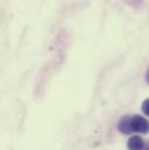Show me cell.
Wrapping results in <instances>:
<instances>
[{"label": "cell", "instance_id": "obj_1", "mask_svg": "<svg viewBox=\"0 0 149 150\" xmlns=\"http://www.w3.org/2000/svg\"><path fill=\"white\" fill-rule=\"evenodd\" d=\"M131 123H132L133 130L136 133L147 134L149 132V121L141 115H133Z\"/></svg>", "mask_w": 149, "mask_h": 150}, {"label": "cell", "instance_id": "obj_2", "mask_svg": "<svg viewBox=\"0 0 149 150\" xmlns=\"http://www.w3.org/2000/svg\"><path fill=\"white\" fill-rule=\"evenodd\" d=\"M131 120H132V117L128 116V115H125V116H122L120 119V121L118 123V129H119L120 133H122V134H131V133L134 132L133 128H132Z\"/></svg>", "mask_w": 149, "mask_h": 150}, {"label": "cell", "instance_id": "obj_3", "mask_svg": "<svg viewBox=\"0 0 149 150\" xmlns=\"http://www.w3.org/2000/svg\"><path fill=\"white\" fill-rule=\"evenodd\" d=\"M127 148L128 150H143L145 148V141L142 140L141 136H132L128 142H127Z\"/></svg>", "mask_w": 149, "mask_h": 150}, {"label": "cell", "instance_id": "obj_4", "mask_svg": "<svg viewBox=\"0 0 149 150\" xmlns=\"http://www.w3.org/2000/svg\"><path fill=\"white\" fill-rule=\"evenodd\" d=\"M141 110H142V112L145 113L147 116H149V98H148V99H146V100L142 103Z\"/></svg>", "mask_w": 149, "mask_h": 150}, {"label": "cell", "instance_id": "obj_5", "mask_svg": "<svg viewBox=\"0 0 149 150\" xmlns=\"http://www.w3.org/2000/svg\"><path fill=\"white\" fill-rule=\"evenodd\" d=\"M125 2L131 5V6H133V7H139L140 5H142L143 0H125Z\"/></svg>", "mask_w": 149, "mask_h": 150}, {"label": "cell", "instance_id": "obj_6", "mask_svg": "<svg viewBox=\"0 0 149 150\" xmlns=\"http://www.w3.org/2000/svg\"><path fill=\"white\" fill-rule=\"evenodd\" d=\"M146 80H147V83L149 84V69L147 70V74H146Z\"/></svg>", "mask_w": 149, "mask_h": 150}, {"label": "cell", "instance_id": "obj_7", "mask_svg": "<svg viewBox=\"0 0 149 150\" xmlns=\"http://www.w3.org/2000/svg\"><path fill=\"white\" fill-rule=\"evenodd\" d=\"M147 150H149V148H148V149H147Z\"/></svg>", "mask_w": 149, "mask_h": 150}]
</instances>
